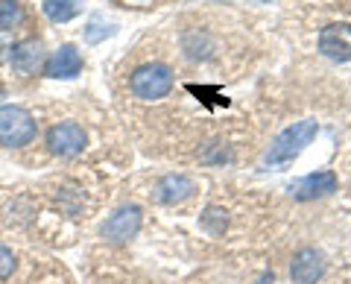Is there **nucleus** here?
<instances>
[{"instance_id":"423d86ee","label":"nucleus","mask_w":351,"mask_h":284,"mask_svg":"<svg viewBox=\"0 0 351 284\" xmlns=\"http://www.w3.org/2000/svg\"><path fill=\"white\" fill-rule=\"evenodd\" d=\"M85 129L80 123H59L47 132V147L53 156H76L85 147Z\"/></svg>"},{"instance_id":"9d476101","label":"nucleus","mask_w":351,"mask_h":284,"mask_svg":"<svg viewBox=\"0 0 351 284\" xmlns=\"http://www.w3.org/2000/svg\"><path fill=\"white\" fill-rule=\"evenodd\" d=\"M80 71H82V56L73 45H62L47 62H44V73L53 76V80H73Z\"/></svg>"},{"instance_id":"f257e3e1","label":"nucleus","mask_w":351,"mask_h":284,"mask_svg":"<svg viewBox=\"0 0 351 284\" xmlns=\"http://www.w3.org/2000/svg\"><path fill=\"white\" fill-rule=\"evenodd\" d=\"M319 132V126H316V120H295L293 126H287L284 132L276 135V141L269 144V150L263 152V165L267 167H281V165H290L293 158L302 156V150L311 144Z\"/></svg>"},{"instance_id":"1a4fd4ad","label":"nucleus","mask_w":351,"mask_h":284,"mask_svg":"<svg viewBox=\"0 0 351 284\" xmlns=\"http://www.w3.org/2000/svg\"><path fill=\"white\" fill-rule=\"evenodd\" d=\"M337 191V176L331 170H319V173H307V176L295 179L290 185V193L295 200H319Z\"/></svg>"},{"instance_id":"4468645a","label":"nucleus","mask_w":351,"mask_h":284,"mask_svg":"<svg viewBox=\"0 0 351 284\" xmlns=\"http://www.w3.org/2000/svg\"><path fill=\"white\" fill-rule=\"evenodd\" d=\"M106 36H114V27H112V24H103L100 18H94L91 24L85 27V38L91 41V45H97V41H103Z\"/></svg>"},{"instance_id":"6e6552de","label":"nucleus","mask_w":351,"mask_h":284,"mask_svg":"<svg viewBox=\"0 0 351 284\" xmlns=\"http://www.w3.org/2000/svg\"><path fill=\"white\" fill-rule=\"evenodd\" d=\"M319 50L334 62L351 59V24H328L319 32Z\"/></svg>"},{"instance_id":"39448f33","label":"nucleus","mask_w":351,"mask_h":284,"mask_svg":"<svg viewBox=\"0 0 351 284\" xmlns=\"http://www.w3.org/2000/svg\"><path fill=\"white\" fill-rule=\"evenodd\" d=\"M193 191H196V182L191 176H184V173H167V176H161L156 182L152 196H156V202H161V205H176V202L191 200Z\"/></svg>"},{"instance_id":"9b49d317","label":"nucleus","mask_w":351,"mask_h":284,"mask_svg":"<svg viewBox=\"0 0 351 284\" xmlns=\"http://www.w3.org/2000/svg\"><path fill=\"white\" fill-rule=\"evenodd\" d=\"M44 59V47H41V41H21V45H12L9 47V64H12V71L18 73H36L38 71V64Z\"/></svg>"},{"instance_id":"0eeeda50","label":"nucleus","mask_w":351,"mask_h":284,"mask_svg":"<svg viewBox=\"0 0 351 284\" xmlns=\"http://www.w3.org/2000/svg\"><path fill=\"white\" fill-rule=\"evenodd\" d=\"M325 272V255L319 252V249H299L290 264V279L295 284H316L322 279Z\"/></svg>"},{"instance_id":"f03ea898","label":"nucleus","mask_w":351,"mask_h":284,"mask_svg":"<svg viewBox=\"0 0 351 284\" xmlns=\"http://www.w3.org/2000/svg\"><path fill=\"white\" fill-rule=\"evenodd\" d=\"M132 94L141 97V100H161L167 97L173 88V71L161 62H149V64H141L132 73Z\"/></svg>"},{"instance_id":"20e7f679","label":"nucleus","mask_w":351,"mask_h":284,"mask_svg":"<svg viewBox=\"0 0 351 284\" xmlns=\"http://www.w3.org/2000/svg\"><path fill=\"white\" fill-rule=\"evenodd\" d=\"M138 228H141V209L138 205H123L103 223V237L112 240V244H123V240L138 235Z\"/></svg>"},{"instance_id":"ddd939ff","label":"nucleus","mask_w":351,"mask_h":284,"mask_svg":"<svg viewBox=\"0 0 351 284\" xmlns=\"http://www.w3.org/2000/svg\"><path fill=\"white\" fill-rule=\"evenodd\" d=\"M27 21V12L18 0H0V29H18Z\"/></svg>"},{"instance_id":"f8f14e48","label":"nucleus","mask_w":351,"mask_h":284,"mask_svg":"<svg viewBox=\"0 0 351 284\" xmlns=\"http://www.w3.org/2000/svg\"><path fill=\"white\" fill-rule=\"evenodd\" d=\"M82 3L85 0H44L41 9L53 24H68V21H73L76 15H80Z\"/></svg>"},{"instance_id":"7ed1b4c3","label":"nucleus","mask_w":351,"mask_h":284,"mask_svg":"<svg viewBox=\"0 0 351 284\" xmlns=\"http://www.w3.org/2000/svg\"><path fill=\"white\" fill-rule=\"evenodd\" d=\"M36 138V120L24 106H0V147H24Z\"/></svg>"},{"instance_id":"2eb2a0df","label":"nucleus","mask_w":351,"mask_h":284,"mask_svg":"<svg viewBox=\"0 0 351 284\" xmlns=\"http://www.w3.org/2000/svg\"><path fill=\"white\" fill-rule=\"evenodd\" d=\"M12 272H15V255H12V249L0 246V281H6Z\"/></svg>"}]
</instances>
